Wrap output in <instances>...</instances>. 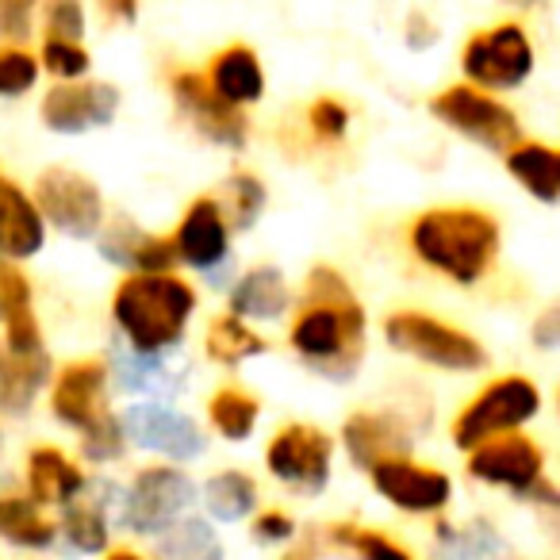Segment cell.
I'll use <instances>...</instances> for the list:
<instances>
[{
  "label": "cell",
  "mask_w": 560,
  "mask_h": 560,
  "mask_svg": "<svg viewBox=\"0 0 560 560\" xmlns=\"http://www.w3.org/2000/svg\"><path fill=\"white\" fill-rule=\"evenodd\" d=\"M0 537L24 549H47L55 541V522H47L32 499L0 495Z\"/></svg>",
  "instance_id": "obj_30"
},
{
  "label": "cell",
  "mask_w": 560,
  "mask_h": 560,
  "mask_svg": "<svg viewBox=\"0 0 560 560\" xmlns=\"http://www.w3.org/2000/svg\"><path fill=\"white\" fill-rule=\"evenodd\" d=\"M346 450L358 465L376 468L384 460H399L411 453V434L392 415H353L346 422Z\"/></svg>",
  "instance_id": "obj_19"
},
{
  "label": "cell",
  "mask_w": 560,
  "mask_h": 560,
  "mask_svg": "<svg viewBox=\"0 0 560 560\" xmlns=\"http://www.w3.org/2000/svg\"><path fill=\"white\" fill-rule=\"evenodd\" d=\"M35 211L50 219L62 234L73 238H93L104 223V196L85 173L66 170V165H50L39 173L35 185ZM39 215V219H43Z\"/></svg>",
  "instance_id": "obj_8"
},
{
  "label": "cell",
  "mask_w": 560,
  "mask_h": 560,
  "mask_svg": "<svg viewBox=\"0 0 560 560\" xmlns=\"http://www.w3.org/2000/svg\"><path fill=\"white\" fill-rule=\"evenodd\" d=\"M541 407V392L537 384H529L526 376H503V381L488 384L480 396L472 399V407H465L453 427V442L460 450H476V445L503 438L506 430L529 422Z\"/></svg>",
  "instance_id": "obj_6"
},
{
  "label": "cell",
  "mask_w": 560,
  "mask_h": 560,
  "mask_svg": "<svg viewBox=\"0 0 560 560\" xmlns=\"http://www.w3.org/2000/svg\"><path fill=\"white\" fill-rule=\"evenodd\" d=\"M208 415H211V427H215L219 434L231 438V442H242V438H249L257 415H261V399L246 396V392H238V388H223L211 396Z\"/></svg>",
  "instance_id": "obj_33"
},
{
  "label": "cell",
  "mask_w": 560,
  "mask_h": 560,
  "mask_svg": "<svg viewBox=\"0 0 560 560\" xmlns=\"http://www.w3.org/2000/svg\"><path fill=\"white\" fill-rule=\"evenodd\" d=\"M369 472H373V488L381 491L388 503H396L399 511H415V514L442 511L453 495L450 476L438 472V468L415 465V460H407V457L384 460V465L369 468Z\"/></svg>",
  "instance_id": "obj_15"
},
{
  "label": "cell",
  "mask_w": 560,
  "mask_h": 560,
  "mask_svg": "<svg viewBox=\"0 0 560 560\" xmlns=\"http://www.w3.org/2000/svg\"><path fill=\"white\" fill-rule=\"evenodd\" d=\"M289 560H304V557H289Z\"/></svg>",
  "instance_id": "obj_46"
},
{
  "label": "cell",
  "mask_w": 560,
  "mask_h": 560,
  "mask_svg": "<svg viewBox=\"0 0 560 560\" xmlns=\"http://www.w3.org/2000/svg\"><path fill=\"white\" fill-rule=\"evenodd\" d=\"M506 170L522 180L526 192H534L541 203H557L560 196V158L545 142H526L506 154Z\"/></svg>",
  "instance_id": "obj_28"
},
{
  "label": "cell",
  "mask_w": 560,
  "mask_h": 560,
  "mask_svg": "<svg viewBox=\"0 0 560 560\" xmlns=\"http://www.w3.org/2000/svg\"><path fill=\"white\" fill-rule=\"evenodd\" d=\"M411 246L430 269L476 284L499 249V226L480 208H434L415 223Z\"/></svg>",
  "instance_id": "obj_3"
},
{
  "label": "cell",
  "mask_w": 560,
  "mask_h": 560,
  "mask_svg": "<svg viewBox=\"0 0 560 560\" xmlns=\"http://www.w3.org/2000/svg\"><path fill=\"white\" fill-rule=\"evenodd\" d=\"M116 381L124 392L135 396H154V399H170L180 392L185 384V365L173 361L170 353H119L116 358Z\"/></svg>",
  "instance_id": "obj_23"
},
{
  "label": "cell",
  "mask_w": 560,
  "mask_h": 560,
  "mask_svg": "<svg viewBox=\"0 0 560 560\" xmlns=\"http://www.w3.org/2000/svg\"><path fill=\"white\" fill-rule=\"evenodd\" d=\"M47 381H50V361H47V353L16 358V353L0 350V411L24 415Z\"/></svg>",
  "instance_id": "obj_27"
},
{
  "label": "cell",
  "mask_w": 560,
  "mask_h": 560,
  "mask_svg": "<svg viewBox=\"0 0 560 560\" xmlns=\"http://www.w3.org/2000/svg\"><path fill=\"white\" fill-rule=\"evenodd\" d=\"M292 518L289 514H280V511H269V514H261V518L254 522V534H257V541H289L292 537Z\"/></svg>",
  "instance_id": "obj_42"
},
{
  "label": "cell",
  "mask_w": 560,
  "mask_h": 560,
  "mask_svg": "<svg viewBox=\"0 0 560 560\" xmlns=\"http://www.w3.org/2000/svg\"><path fill=\"white\" fill-rule=\"evenodd\" d=\"M284 307H289V284H284V272L272 265L249 269L231 292L234 319H277Z\"/></svg>",
  "instance_id": "obj_25"
},
{
  "label": "cell",
  "mask_w": 560,
  "mask_h": 560,
  "mask_svg": "<svg viewBox=\"0 0 560 560\" xmlns=\"http://www.w3.org/2000/svg\"><path fill=\"white\" fill-rule=\"evenodd\" d=\"M196 292L170 272H131L116 289L112 315L135 353H170L192 319Z\"/></svg>",
  "instance_id": "obj_2"
},
{
  "label": "cell",
  "mask_w": 560,
  "mask_h": 560,
  "mask_svg": "<svg viewBox=\"0 0 560 560\" xmlns=\"http://www.w3.org/2000/svg\"><path fill=\"white\" fill-rule=\"evenodd\" d=\"M81 32H85V12H81V4H70V0L50 4L47 9V39L50 43H78Z\"/></svg>",
  "instance_id": "obj_39"
},
{
  "label": "cell",
  "mask_w": 560,
  "mask_h": 560,
  "mask_svg": "<svg viewBox=\"0 0 560 560\" xmlns=\"http://www.w3.org/2000/svg\"><path fill=\"white\" fill-rule=\"evenodd\" d=\"M173 93H177V104L192 127L203 135V139L219 142V147H242L246 142V116L238 108L223 101V96L211 93L208 78L200 73H177L173 78Z\"/></svg>",
  "instance_id": "obj_16"
},
{
  "label": "cell",
  "mask_w": 560,
  "mask_h": 560,
  "mask_svg": "<svg viewBox=\"0 0 560 560\" xmlns=\"http://www.w3.org/2000/svg\"><path fill=\"white\" fill-rule=\"evenodd\" d=\"M43 66L58 78H70V85L89 70V55L78 43H43Z\"/></svg>",
  "instance_id": "obj_38"
},
{
  "label": "cell",
  "mask_w": 560,
  "mask_h": 560,
  "mask_svg": "<svg viewBox=\"0 0 560 560\" xmlns=\"http://www.w3.org/2000/svg\"><path fill=\"white\" fill-rule=\"evenodd\" d=\"M434 39H438L434 24H430L427 16H419V12H415V16L407 20V43H411L415 50H422V47H430Z\"/></svg>",
  "instance_id": "obj_43"
},
{
  "label": "cell",
  "mask_w": 560,
  "mask_h": 560,
  "mask_svg": "<svg viewBox=\"0 0 560 560\" xmlns=\"http://www.w3.org/2000/svg\"><path fill=\"white\" fill-rule=\"evenodd\" d=\"M32 35V4H0V39Z\"/></svg>",
  "instance_id": "obj_41"
},
{
  "label": "cell",
  "mask_w": 560,
  "mask_h": 560,
  "mask_svg": "<svg viewBox=\"0 0 560 560\" xmlns=\"http://www.w3.org/2000/svg\"><path fill=\"white\" fill-rule=\"evenodd\" d=\"M203 503H208L211 518L219 522H238L254 511L257 503V483L246 472H215L203 483Z\"/></svg>",
  "instance_id": "obj_32"
},
{
  "label": "cell",
  "mask_w": 560,
  "mask_h": 560,
  "mask_svg": "<svg viewBox=\"0 0 560 560\" xmlns=\"http://www.w3.org/2000/svg\"><path fill=\"white\" fill-rule=\"evenodd\" d=\"M192 499H196V488L180 468H170V465L142 468V472L135 476L131 491H127L124 518L135 534H158V529H170L177 518H185Z\"/></svg>",
  "instance_id": "obj_9"
},
{
  "label": "cell",
  "mask_w": 560,
  "mask_h": 560,
  "mask_svg": "<svg viewBox=\"0 0 560 560\" xmlns=\"http://www.w3.org/2000/svg\"><path fill=\"white\" fill-rule=\"evenodd\" d=\"M101 254L108 261H116L119 269L131 272H170V265L177 261L173 242L158 238V234L142 231L135 223H116L101 234Z\"/></svg>",
  "instance_id": "obj_21"
},
{
  "label": "cell",
  "mask_w": 560,
  "mask_h": 560,
  "mask_svg": "<svg viewBox=\"0 0 560 560\" xmlns=\"http://www.w3.org/2000/svg\"><path fill=\"white\" fill-rule=\"evenodd\" d=\"M312 127L323 139H338V135H346V127H350V112L338 101H319L312 108Z\"/></svg>",
  "instance_id": "obj_40"
},
{
  "label": "cell",
  "mask_w": 560,
  "mask_h": 560,
  "mask_svg": "<svg viewBox=\"0 0 560 560\" xmlns=\"http://www.w3.org/2000/svg\"><path fill=\"white\" fill-rule=\"evenodd\" d=\"M541 465L545 453L534 438L522 434H503L491 442L476 445L468 457V472L483 483H506L514 491H529L534 483H541Z\"/></svg>",
  "instance_id": "obj_13"
},
{
  "label": "cell",
  "mask_w": 560,
  "mask_h": 560,
  "mask_svg": "<svg viewBox=\"0 0 560 560\" xmlns=\"http://www.w3.org/2000/svg\"><path fill=\"white\" fill-rule=\"evenodd\" d=\"M292 346L315 373L330 381H350L358 373L361 346H365V312L350 292L342 272L312 269L307 277V304L292 323Z\"/></svg>",
  "instance_id": "obj_1"
},
{
  "label": "cell",
  "mask_w": 560,
  "mask_h": 560,
  "mask_svg": "<svg viewBox=\"0 0 560 560\" xmlns=\"http://www.w3.org/2000/svg\"><path fill=\"white\" fill-rule=\"evenodd\" d=\"M158 560H223V545H219L211 522L188 514V518L173 522L170 529H162Z\"/></svg>",
  "instance_id": "obj_29"
},
{
  "label": "cell",
  "mask_w": 560,
  "mask_h": 560,
  "mask_svg": "<svg viewBox=\"0 0 560 560\" xmlns=\"http://www.w3.org/2000/svg\"><path fill=\"white\" fill-rule=\"evenodd\" d=\"M124 438H131L135 445L150 453H162V457L173 460H188L196 453H203V434L188 415L173 411V407L162 404H135L131 411L119 422Z\"/></svg>",
  "instance_id": "obj_12"
},
{
  "label": "cell",
  "mask_w": 560,
  "mask_h": 560,
  "mask_svg": "<svg viewBox=\"0 0 560 560\" xmlns=\"http://www.w3.org/2000/svg\"><path fill=\"white\" fill-rule=\"evenodd\" d=\"M226 208H219L226 215L231 211L234 215V226H249L257 219V211H261L265 203V188L257 177H249V173H234L231 180H226Z\"/></svg>",
  "instance_id": "obj_35"
},
{
  "label": "cell",
  "mask_w": 560,
  "mask_h": 560,
  "mask_svg": "<svg viewBox=\"0 0 560 560\" xmlns=\"http://www.w3.org/2000/svg\"><path fill=\"white\" fill-rule=\"evenodd\" d=\"M384 338H388L396 350L411 353L419 361H430L438 369H450V373H472V369L488 365V353L476 342L472 335L450 327L442 319H430L422 312H399L384 323Z\"/></svg>",
  "instance_id": "obj_5"
},
{
  "label": "cell",
  "mask_w": 560,
  "mask_h": 560,
  "mask_svg": "<svg viewBox=\"0 0 560 560\" xmlns=\"http://www.w3.org/2000/svg\"><path fill=\"white\" fill-rule=\"evenodd\" d=\"M119 93L116 85L89 81V85H58L43 101V124L58 135H81L93 127H108L116 119Z\"/></svg>",
  "instance_id": "obj_14"
},
{
  "label": "cell",
  "mask_w": 560,
  "mask_h": 560,
  "mask_svg": "<svg viewBox=\"0 0 560 560\" xmlns=\"http://www.w3.org/2000/svg\"><path fill=\"white\" fill-rule=\"evenodd\" d=\"M330 453L335 442L319 427H289L269 442L265 465L280 483L319 495L330 480Z\"/></svg>",
  "instance_id": "obj_11"
},
{
  "label": "cell",
  "mask_w": 560,
  "mask_h": 560,
  "mask_svg": "<svg viewBox=\"0 0 560 560\" xmlns=\"http://www.w3.org/2000/svg\"><path fill=\"white\" fill-rule=\"evenodd\" d=\"M173 254L185 257L196 269H211L226 257V219L219 211V200L200 196L192 208L185 211L177 226V242H173Z\"/></svg>",
  "instance_id": "obj_17"
},
{
  "label": "cell",
  "mask_w": 560,
  "mask_h": 560,
  "mask_svg": "<svg viewBox=\"0 0 560 560\" xmlns=\"http://www.w3.org/2000/svg\"><path fill=\"white\" fill-rule=\"evenodd\" d=\"M460 66L476 85L514 89L534 70V47H529L526 32L518 24H499L468 43Z\"/></svg>",
  "instance_id": "obj_10"
},
{
  "label": "cell",
  "mask_w": 560,
  "mask_h": 560,
  "mask_svg": "<svg viewBox=\"0 0 560 560\" xmlns=\"http://www.w3.org/2000/svg\"><path fill=\"white\" fill-rule=\"evenodd\" d=\"M552 323H557V312L545 315L541 327H537V342H541V346H552V342H557V335H552Z\"/></svg>",
  "instance_id": "obj_44"
},
{
  "label": "cell",
  "mask_w": 560,
  "mask_h": 560,
  "mask_svg": "<svg viewBox=\"0 0 560 560\" xmlns=\"http://www.w3.org/2000/svg\"><path fill=\"white\" fill-rule=\"evenodd\" d=\"M43 249V219L35 211L32 196L12 177L0 173V254L32 257Z\"/></svg>",
  "instance_id": "obj_20"
},
{
  "label": "cell",
  "mask_w": 560,
  "mask_h": 560,
  "mask_svg": "<svg viewBox=\"0 0 560 560\" xmlns=\"http://www.w3.org/2000/svg\"><path fill=\"white\" fill-rule=\"evenodd\" d=\"M203 346H208V358L219 361V365H242V361L265 353V338H257L254 330L242 319H234V315H215V319L208 323Z\"/></svg>",
  "instance_id": "obj_31"
},
{
  "label": "cell",
  "mask_w": 560,
  "mask_h": 560,
  "mask_svg": "<svg viewBox=\"0 0 560 560\" xmlns=\"http://www.w3.org/2000/svg\"><path fill=\"white\" fill-rule=\"evenodd\" d=\"M434 537V560H518V552L480 518L468 526H438Z\"/></svg>",
  "instance_id": "obj_26"
},
{
  "label": "cell",
  "mask_w": 560,
  "mask_h": 560,
  "mask_svg": "<svg viewBox=\"0 0 560 560\" xmlns=\"http://www.w3.org/2000/svg\"><path fill=\"white\" fill-rule=\"evenodd\" d=\"M430 112H434L442 124H450L453 131L468 135L472 142L495 150V154L518 147V119H514V112L506 108V104H499L495 96L480 93V89H472V85L445 89L442 96L430 101Z\"/></svg>",
  "instance_id": "obj_7"
},
{
  "label": "cell",
  "mask_w": 560,
  "mask_h": 560,
  "mask_svg": "<svg viewBox=\"0 0 560 560\" xmlns=\"http://www.w3.org/2000/svg\"><path fill=\"white\" fill-rule=\"evenodd\" d=\"M39 62L24 50H0V96H20L35 85Z\"/></svg>",
  "instance_id": "obj_37"
},
{
  "label": "cell",
  "mask_w": 560,
  "mask_h": 560,
  "mask_svg": "<svg viewBox=\"0 0 560 560\" xmlns=\"http://www.w3.org/2000/svg\"><path fill=\"white\" fill-rule=\"evenodd\" d=\"M208 85H211V93L223 96L231 108L261 101V93H265L261 62H257V55L249 47H226L223 55H215V62H211Z\"/></svg>",
  "instance_id": "obj_24"
},
{
  "label": "cell",
  "mask_w": 560,
  "mask_h": 560,
  "mask_svg": "<svg viewBox=\"0 0 560 560\" xmlns=\"http://www.w3.org/2000/svg\"><path fill=\"white\" fill-rule=\"evenodd\" d=\"M0 323L9 330V346H4L9 353H16V358L43 353V335L32 312V284L9 261H0Z\"/></svg>",
  "instance_id": "obj_18"
},
{
  "label": "cell",
  "mask_w": 560,
  "mask_h": 560,
  "mask_svg": "<svg viewBox=\"0 0 560 560\" xmlns=\"http://www.w3.org/2000/svg\"><path fill=\"white\" fill-rule=\"evenodd\" d=\"M27 488H32V503H66L85 491V476L81 468L66 457L55 445H39V450L27 453Z\"/></svg>",
  "instance_id": "obj_22"
},
{
  "label": "cell",
  "mask_w": 560,
  "mask_h": 560,
  "mask_svg": "<svg viewBox=\"0 0 560 560\" xmlns=\"http://www.w3.org/2000/svg\"><path fill=\"white\" fill-rule=\"evenodd\" d=\"M108 560H142V557H135V552L131 549H119V552H112V557Z\"/></svg>",
  "instance_id": "obj_45"
},
{
  "label": "cell",
  "mask_w": 560,
  "mask_h": 560,
  "mask_svg": "<svg viewBox=\"0 0 560 560\" xmlns=\"http://www.w3.org/2000/svg\"><path fill=\"white\" fill-rule=\"evenodd\" d=\"M335 541L350 545L361 560H415L407 549H399L396 541H388L376 529H358V526H335Z\"/></svg>",
  "instance_id": "obj_36"
},
{
  "label": "cell",
  "mask_w": 560,
  "mask_h": 560,
  "mask_svg": "<svg viewBox=\"0 0 560 560\" xmlns=\"http://www.w3.org/2000/svg\"><path fill=\"white\" fill-rule=\"evenodd\" d=\"M62 529H66V541L81 552H101L108 545V518L96 503H78L73 499L62 514Z\"/></svg>",
  "instance_id": "obj_34"
},
{
  "label": "cell",
  "mask_w": 560,
  "mask_h": 560,
  "mask_svg": "<svg viewBox=\"0 0 560 560\" xmlns=\"http://www.w3.org/2000/svg\"><path fill=\"white\" fill-rule=\"evenodd\" d=\"M104 381H108L104 361H73L58 373L55 396H50L58 422L81 430L85 453L93 460H112L124 453V430L104 404Z\"/></svg>",
  "instance_id": "obj_4"
}]
</instances>
